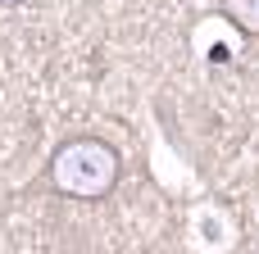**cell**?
I'll return each mask as SVG.
<instances>
[{
  "label": "cell",
  "instance_id": "obj_1",
  "mask_svg": "<svg viewBox=\"0 0 259 254\" xmlns=\"http://www.w3.org/2000/svg\"><path fill=\"white\" fill-rule=\"evenodd\" d=\"M118 182H123V155L114 141H105L96 132L64 136L46 159V186L64 200H77V205L109 200L118 191Z\"/></svg>",
  "mask_w": 259,
  "mask_h": 254
},
{
  "label": "cell",
  "instance_id": "obj_2",
  "mask_svg": "<svg viewBox=\"0 0 259 254\" xmlns=\"http://www.w3.org/2000/svg\"><path fill=\"white\" fill-rule=\"evenodd\" d=\"M219 18L246 41H259V0H219Z\"/></svg>",
  "mask_w": 259,
  "mask_h": 254
}]
</instances>
